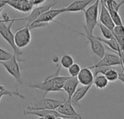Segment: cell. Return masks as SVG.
<instances>
[{
    "label": "cell",
    "instance_id": "3957f363",
    "mask_svg": "<svg viewBox=\"0 0 124 119\" xmlns=\"http://www.w3.org/2000/svg\"><path fill=\"white\" fill-rule=\"evenodd\" d=\"M100 5V0H96L84 11L86 25H84V28L86 30L89 34H93L94 30L98 23Z\"/></svg>",
    "mask_w": 124,
    "mask_h": 119
},
{
    "label": "cell",
    "instance_id": "7402d4cb",
    "mask_svg": "<svg viewBox=\"0 0 124 119\" xmlns=\"http://www.w3.org/2000/svg\"><path fill=\"white\" fill-rule=\"evenodd\" d=\"M97 25L99 26V28L100 29V31L102 32V34L105 37V39H116L113 31L110 30L109 28L106 27L105 25H104L103 24H102L100 22L97 23Z\"/></svg>",
    "mask_w": 124,
    "mask_h": 119
},
{
    "label": "cell",
    "instance_id": "5bb4252c",
    "mask_svg": "<svg viewBox=\"0 0 124 119\" xmlns=\"http://www.w3.org/2000/svg\"><path fill=\"white\" fill-rule=\"evenodd\" d=\"M23 114L25 116H43L47 119H54L56 117H62L64 119H68L66 116L60 114L56 110H41V111H28L25 110L23 111Z\"/></svg>",
    "mask_w": 124,
    "mask_h": 119
},
{
    "label": "cell",
    "instance_id": "4316f807",
    "mask_svg": "<svg viewBox=\"0 0 124 119\" xmlns=\"http://www.w3.org/2000/svg\"><path fill=\"white\" fill-rule=\"evenodd\" d=\"M13 54H11L10 52L6 51L5 49L0 48V62L5 61L9 59H10L12 57Z\"/></svg>",
    "mask_w": 124,
    "mask_h": 119
},
{
    "label": "cell",
    "instance_id": "83f0119b",
    "mask_svg": "<svg viewBox=\"0 0 124 119\" xmlns=\"http://www.w3.org/2000/svg\"><path fill=\"white\" fill-rule=\"evenodd\" d=\"M118 75H119V79L118 80H120L121 81H122L124 84V66H121V68L118 70Z\"/></svg>",
    "mask_w": 124,
    "mask_h": 119
},
{
    "label": "cell",
    "instance_id": "d6986e66",
    "mask_svg": "<svg viewBox=\"0 0 124 119\" xmlns=\"http://www.w3.org/2000/svg\"><path fill=\"white\" fill-rule=\"evenodd\" d=\"M113 33L119 44L122 50L124 49V25H116L113 28Z\"/></svg>",
    "mask_w": 124,
    "mask_h": 119
},
{
    "label": "cell",
    "instance_id": "1f68e13d",
    "mask_svg": "<svg viewBox=\"0 0 124 119\" xmlns=\"http://www.w3.org/2000/svg\"><path fill=\"white\" fill-rule=\"evenodd\" d=\"M123 4H124V0H121V1L118 3V5H119V7H121V5H123Z\"/></svg>",
    "mask_w": 124,
    "mask_h": 119
},
{
    "label": "cell",
    "instance_id": "836d02e7",
    "mask_svg": "<svg viewBox=\"0 0 124 119\" xmlns=\"http://www.w3.org/2000/svg\"><path fill=\"white\" fill-rule=\"evenodd\" d=\"M54 119H64V118H62V117H56Z\"/></svg>",
    "mask_w": 124,
    "mask_h": 119
},
{
    "label": "cell",
    "instance_id": "603a6c76",
    "mask_svg": "<svg viewBox=\"0 0 124 119\" xmlns=\"http://www.w3.org/2000/svg\"><path fill=\"white\" fill-rule=\"evenodd\" d=\"M73 63V58L69 55H64L60 59V65L64 68L68 69Z\"/></svg>",
    "mask_w": 124,
    "mask_h": 119
},
{
    "label": "cell",
    "instance_id": "7c38bea8",
    "mask_svg": "<svg viewBox=\"0 0 124 119\" xmlns=\"http://www.w3.org/2000/svg\"><path fill=\"white\" fill-rule=\"evenodd\" d=\"M64 12V8H58V9H50L47 10L46 12H44L42 15H41L35 21L33 22H39V23H44L48 24L50 22L54 21L55 17H57L59 15Z\"/></svg>",
    "mask_w": 124,
    "mask_h": 119
},
{
    "label": "cell",
    "instance_id": "e575fe53",
    "mask_svg": "<svg viewBox=\"0 0 124 119\" xmlns=\"http://www.w3.org/2000/svg\"><path fill=\"white\" fill-rule=\"evenodd\" d=\"M105 1H106V0H100V2H102V3L105 4Z\"/></svg>",
    "mask_w": 124,
    "mask_h": 119
},
{
    "label": "cell",
    "instance_id": "9a60e30c",
    "mask_svg": "<svg viewBox=\"0 0 124 119\" xmlns=\"http://www.w3.org/2000/svg\"><path fill=\"white\" fill-rule=\"evenodd\" d=\"M100 4H101V10H100V17H99L100 23H101L106 27L109 28L110 30L113 31V28L116 26V25L111 17V15L106 5L102 2H100Z\"/></svg>",
    "mask_w": 124,
    "mask_h": 119
},
{
    "label": "cell",
    "instance_id": "f1b7e54d",
    "mask_svg": "<svg viewBox=\"0 0 124 119\" xmlns=\"http://www.w3.org/2000/svg\"><path fill=\"white\" fill-rule=\"evenodd\" d=\"M32 4L34 5V7H36V6H39L41 4H43L46 0H30Z\"/></svg>",
    "mask_w": 124,
    "mask_h": 119
},
{
    "label": "cell",
    "instance_id": "7a4b0ae2",
    "mask_svg": "<svg viewBox=\"0 0 124 119\" xmlns=\"http://www.w3.org/2000/svg\"><path fill=\"white\" fill-rule=\"evenodd\" d=\"M14 22H15V18H9L8 20L1 18V20L0 21V35L12 48L14 54L19 56L23 55V52L15 45V43L14 34L11 31V28Z\"/></svg>",
    "mask_w": 124,
    "mask_h": 119
},
{
    "label": "cell",
    "instance_id": "cb8c5ba5",
    "mask_svg": "<svg viewBox=\"0 0 124 119\" xmlns=\"http://www.w3.org/2000/svg\"><path fill=\"white\" fill-rule=\"evenodd\" d=\"M108 9V11L111 15V17H112L116 25H124V23L122 21L121 17L120 16V15L118 13V11H117L114 9Z\"/></svg>",
    "mask_w": 124,
    "mask_h": 119
},
{
    "label": "cell",
    "instance_id": "ac0fdd59",
    "mask_svg": "<svg viewBox=\"0 0 124 119\" xmlns=\"http://www.w3.org/2000/svg\"><path fill=\"white\" fill-rule=\"evenodd\" d=\"M79 85V81L77 79V77H72L70 76L67 81L65 82L62 89L64 92H65L68 95V100H71L72 96L73 95L74 92H76L77 87Z\"/></svg>",
    "mask_w": 124,
    "mask_h": 119
},
{
    "label": "cell",
    "instance_id": "8fae6325",
    "mask_svg": "<svg viewBox=\"0 0 124 119\" xmlns=\"http://www.w3.org/2000/svg\"><path fill=\"white\" fill-rule=\"evenodd\" d=\"M93 69H94V76L99 73H102L105 75V76L107 78L109 82H115L118 81L119 79L118 70L112 67H97Z\"/></svg>",
    "mask_w": 124,
    "mask_h": 119
},
{
    "label": "cell",
    "instance_id": "e0dca14e",
    "mask_svg": "<svg viewBox=\"0 0 124 119\" xmlns=\"http://www.w3.org/2000/svg\"><path fill=\"white\" fill-rule=\"evenodd\" d=\"M92 86V85H88V86L81 85L77 87L76 92H74L71 98V102L73 106L81 107V105H79V102L86 95V94L91 89Z\"/></svg>",
    "mask_w": 124,
    "mask_h": 119
},
{
    "label": "cell",
    "instance_id": "30bf717a",
    "mask_svg": "<svg viewBox=\"0 0 124 119\" xmlns=\"http://www.w3.org/2000/svg\"><path fill=\"white\" fill-rule=\"evenodd\" d=\"M56 111L60 114L66 116L70 119H82L81 115L76 112L74 108V106L72 104L71 100H64L63 103H62Z\"/></svg>",
    "mask_w": 124,
    "mask_h": 119
},
{
    "label": "cell",
    "instance_id": "5b68a950",
    "mask_svg": "<svg viewBox=\"0 0 124 119\" xmlns=\"http://www.w3.org/2000/svg\"><path fill=\"white\" fill-rule=\"evenodd\" d=\"M64 100H57L51 98H45L43 97L41 100L31 103L29 106L26 108V111H41V110H56L62 103H63Z\"/></svg>",
    "mask_w": 124,
    "mask_h": 119
},
{
    "label": "cell",
    "instance_id": "44dd1931",
    "mask_svg": "<svg viewBox=\"0 0 124 119\" xmlns=\"http://www.w3.org/2000/svg\"><path fill=\"white\" fill-rule=\"evenodd\" d=\"M5 95H8L9 97H12V96H17L21 99H25V97L22 95L20 91L18 89H15V90H7L5 87L2 84H0V100H1V97L3 96H5Z\"/></svg>",
    "mask_w": 124,
    "mask_h": 119
},
{
    "label": "cell",
    "instance_id": "9c48e42d",
    "mask_svg": "<svg viewBox=\"0 0 124 119\" xmlns=\"http://www.w3.org/2000/svg\"><path fill=\"white\" fill-rule=\"evenodd\" d=\"M116 65H122V62L119 55L118 54L105 53L99 62L89 68L90 69H93L97 67H113Z\"/></svg>",
    "mask_w": 124,
    "mask_h": 119
},
{
    "label": "cell",
    "instance_id": "f546056e",
    "mask_svg": "<svg viewBox=\"0 0 124 119\" xmlns=\"http://www.w3.org/2000/svg\"><path fill=\"white\" fill-rule=\"evenodd\" d=\"M9 1L10 0H0V9H4L6 6H7Z\"/></svg>",
    "mask_w": 124,
    "mask_h": 119
},
{
    "label": "cell",
    "instance_id": "ffe728a7",
    "mask_svg": "<svg viewBox=\"0 0 124 119\" xmlns=\"http://www.w3.org/2000/svg\"><path fill=\"white\" fill-rule=\"evenodd\" d=\"M109 84V81L107 79V78L105 76V75L102 73H99L97 76H94L93 84L95 86L97 89H104L108 87Z\"/></svg>",
    "mask_w": 124,
    "mask_h": 119
},
{
    "label": "cell",
    "instance_id": "2e32d148",
    "mask_svg": "<svg viewBox=\"0 0 124 119\" xmlns=\"http://www.w3.org/2000/svg\"><path fill=\"white\" fill-rule=\"evenodd\" d=\"M77 79L79 81V84H81V85H93L94 75L89 68H81L80 73L77 76Z\"/></svg>",
    "mask_w": 124,
    "mask_h": 119
},
{
    "label": "cell",
    "instance_id": "484cf974",
    "mask_svg": "<svg viewBox=\"0 0 124 119\" xmlns=\"http://www.w3.org/2000/svg\"><path fill=\"white\" fill-rule=\"evenodd\" d=\"M23 0H10L7 5L13 8L14 9L21 12V9H22V5H23Z\"/></svg>",
    "mask_w": 124,
    "mask_h": 119
},
{
    "label": "cell",
    "instance_id": "4fadbf2b",
    "mask_svg": "<svg viewBox=\"0 0 124 119\" xmlns=\"http://www.w3.org/2000/svg\"><path fill=\"white\" fill-rule=\"evenodd\" d=\"M96 0H78L72 2L68 6L63 7L64 12H77L85 11L87 7Z\"/></svg>",
    "mask_w": 124,
    "mask_h": 119
},
{
    "label": "cell",
    "instance_id": "d6a6232c",
    "mask_svg": "<svg viewBox=\"0 0 124 119\" xmlns=\"http://www.w3.org/2000/svg\"><path fill=\"white\" fill-rule=\"evenodd\" d=\"M38 119H47L46 118H45V117H43V116H40V117H39Z\"/></svg>",
    "mask_w": 124,
    "mask_h": 119
},
{
    "label": "cell",
    "instance_id": "8992f818",
    "mask_svg": "<svg viewBox=\"0 0 124 119\" xmlns=\"http://www.w3.org/2000/svg\"><path fill=\"white\" fill-rule=\"evenodd\" d=\"M56 4H57V1L53 0V1H52V2H50L46 5L36 6V7H33V9L31 10V12L29 13V15L28 16L24 17H21V18H15V21L24 20L26 22V24L25 25L29 26V25L31 23H32L33 21H35L41 15H42L44 12H46L47 10L52 9V7L56 5Z\"/></svg>",
    "mask_w": 124,
    "mask_h": 119
},
{
    "label": "cell",
    "instance_id": "ba28073f",
    "mask_svg": "<svg viewBox=\"0 0 124 119\" xmlns=\"http://www.w3.org/2000/svg\"><path fill=\"white\" fill-rule=\"evenodd\" d=\"M14 39L15 45L19 49L27 47L31 41V29L28 26L24 25L14 34Z\"/></svg>",
    "mask_w": 124,
    "mask_h": 119
},
{
    "label": "cell",
    "instance_id": "52a82bcc",
    "mask_svg": "<svg viewBox=\"0 0 124 119\" xmlns=\"http://www.w3.org/2000/svg\"><path fill=\"white\" fill-rule=\"evenodd\" d=\"M67 28H70V30H72V31L76 32L77 33H79V34L84 36V37H86V38L89 40V43H90L91 48H92L93 52H94L99 58L101 59V58L104 56V55L105 54V46L102 44L101 41H100L98 39H97L94 37V36L93 34H89V33L86 30H85V31H86V34H85V33H81V32L77 31H76V30H74V29H72V28H69V27H67Z\"/></svg>",
    "mask_w": 124,
    "mask_h": 119
},
{
    "label": "cell",
    "instance_id": "277c9868",
    "mask_svg": "<svg viewBox=\"0 0 124 119\" xmlns=\"http://www.w3.org/2000/svg\"><path fill=\"white\" fill-rule=\"evenodd\" d=\"M25 61V60H20L17 58V56L13 53L12 57L5 61L0 62V64L4 67L6 71L15 79L16 82L19 84L23 83L21 79V72L20 68L18 65V62Z\"/></svg>",
    "mask_w": 124,
    "mask_h": 119
},
{
    "label": "cell",
    "instance_id": "6da1fadb",
    "mask_svg": "<svg viewBox=\"0 0 124 119\" xmlns=\"http://www.w3.org/2000/svg\"><path fill=\"white\" fill-rule=\"evenodd\" d=\"M60 68L61 65L59 66L57 72L54 74L48 76L44 81L31 84L29 85V87L44 92V95L43 97H45L49 92H62L63 85L70 76H59Z\"/></svg>",
    "mask_w": 124,
    "mask_h": 119
},
{
    "label": "cell",
    "instance_id": "4dcf8cb0",
    "mask_svg": "<svg viewBox=\"0 0 124 119\" xmlns=\"http://www.w3.org/2000/svg\"><path fill=\"white\" fill-rule=\"evenodd\" d=\"M118 55L121 57V62H122V66H124V49L122 50L121 52H119Z\"/></svg>",
    "mask_w": 124,
    "mask_h": 119
},
{
    "label": "cell",
    "instance_id": "d4e9b609",
    "mask_svg": "<svg viewBox=\"0 0 124 119\" xmlns=\"http://www.w3.org/2000/svg\"><path fill=\"white\" fill-rule=\"evenodd\" d=\"M68 73L70 74V76L72 77H77L78 73H80L81 68L80 67V65L77 63H73L68 69Z\"/></svg>",
    "mask_w": 124,
    "mask_h": 119
}]
</instances>
